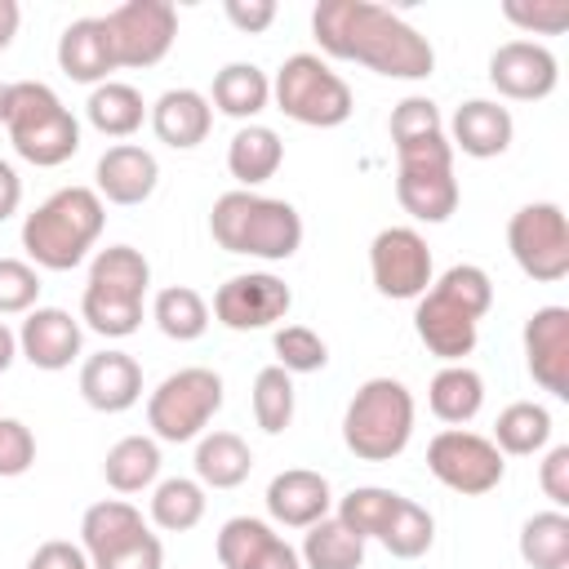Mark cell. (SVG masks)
I'll list each match as a JSON object with an SVG mask.
<instances>
[{
    "label": "cell",
    "mask_w": 569,
    "mask_h": 569,
    "mask_svg": "<svg viewBox=\"0 0 569 569\" xmlns=\"http://www.w3.org/2000/svg\"><path fill=\"white\" fill-rule=\"evenodd\" d=\"M253 422L267 436H280L293 422V373H284L280 365H267L253 378Z\"/></svg>",
    "instance_id": "cell-40"
},
{
    "label": "cell",
    "mask_w": 569,
    "mask_h": 569,
    "mask_svg": "<svg viewBox=\"0 0 569 569\" xmlns=\"http://www.w3.org/2000/svg\"><path fill=\"white\" fill-rule=\"evenodd\" d=\"M276 538H280V533H276L267 520H258V516H231V520L218 529L213 551H218L222 569H249Z\"/></svg>",
    "instance_id": "cell-39"
},
{
    "label": "cell",
    "mask_w": 569,
    "mask_h": 569,
    "mask_svg": "<svg viewBox=\"0 0 569 569\" xmlns=\"http://www.w3.org/2000/svg\"><path fill=\"white\" fill-rule=\"evenodd\" d=\"M302 569H360L365 565V538H356L338 516H325L302 538Z\"/></svg>",
    "instance_id": "cell-33"
},
{
    "label": "cell",
    "mask_w": 569,
    "mask_h": 569,
    "mask_svg": "<svg viewBox=\"0 0 569 569\" xmlns=\"http://www.w3.org/2000/svg\"><path fill=\"white\" fill-rule=\"evenodd\" d=\"M493 307V280L476 262H453L445 276L431 280V289L413 307V333L418 342L445 360L462 365V356L476 351L480 342V320Z\"/></svg>",
    "instance_id": "cell-2"
},
{
    "label": "cell",
    "mask_w": 569,
    "mask_h": 569,
    "mask_svg": "<svg viewBox=\"0 0 569 569\" xmlns=\"http://www.w3.org/2000/svg\"><path fill=\"white\" fill-rule=\"evenodd\" d=\"M4 102H9V84L0 80V124H4Z\"/></svg>",
    "instance_id": "cell-55"
},
{
    "label": "cell",
    "mask_w": 569,
    "mask_h": 569,
    "mask_svg": "<svg viewBox=\"0 0 569 569\" xmlns=\"http://www.w3.org/2000/svg\"><path fill=\"white\" fill-rule=\"evenodd\" d=\"M58 67L76 84H102V80H111L116 58H111L107 22L102 18H76V22H67L62 36H58Z\"/></svg>",
    "instance_id": "cell-23"
},
{
    "label": "cell",
    "mask_w": 569,
    "mask_h": 569,
    "mask_svg": "<svg viewBox=\"0 0 569 569\" xmlns=\"http://www.w3.org/2000/svg\"><path fill=\"white\" fill-rule=\"evenodd\" d=\"M147 120L156 129V138L173 151H191L209 138L213 129V107L200 89H164L151 107H147Z\"/></svg>",
    "instance_id": "cell-22"
},
{
    "label": "cell",
    "mask_w": 569,
    "mask_h": 569,
    "mask_svg": "<svg viewBox=\"0 0 569 569\" xmlns=\"http://www.w3.org/2000/svg\"><path fill=\"white\" fill-rule=\"evenodd\" d=\"M13 360H18V333H13V329L0 320V373H4Z\"/></svg>",
    "instance_id": "cell-54"
},
{
    "label": "cell",
    "mask_w": 569,
    "mask_h": 569,
    "mask_svg": "<svg viewBox=\"0 0 569 569\" xmlns=\"http://www.w3.org/2000/svg\"><path fill=\"white\" fill-rule=\"evenodd\" d=\"M253 471V449L236 431H209L196 445V480L204 489H236Z\"/></svg>",
    "instance_id": "cell-28"
},
{
    "label": "cell",
    "mask_w": 569,
    "mask_h": 569,
    "mask_svg": "<svg viewBox=\"0 0 569 569\" xmlns=\"http://www.w3.org/2000/svg\"><path fill=\"white\" fill-rule=\"evenodd\" d=\"M427 471L445 489H453L462 498H480V493H489V489L502 485L507 462H502V453L493 449L489 436L467 431V427H445L427 445Z\"/></svg>",
    "instance_id": "cell-11"
},
{
    "label": "cell",
    "mask_w": 569,
    "mask_h": 569,
    "mask_svg": "<svg viewBox=\"0 0 569 569\" xmlns=\"http://www.w3.org/2000/svg\"><path fill=\"white\" fill-rule=\"evenodd\" d=\"M4 129L13 151L36 169H58L80 151V120L40 80H13L4 102Z\"/></svg>",
    "instance_id": "cell-6"
},
{
    "label": "cell",
    "mask_w": 569,
    "mask_h": 569,
    "mask_svg": "<svg viewBox=\"0 0 569 569\" xmlns=\"http://www.w3.org/2000/svg\"><path fill=\"white\" fill-rule=\"evenodd\" d=\"M329 507H333V489L320 471L289 467L267 485V516L284 529H311L316 520L329 516Z\"/></svg>",
    "instance_id": "cell-20"
},
{
    "label": "cell",
    "mask_w": 569,
    "mask_h": 569,
    "mask_svg": "<svg viewBox=\"0 0 569 569\" xmlns=\"http://www.w3.org/2000/svg\"><path fill=\"white\" fill-rule=\"evenodd\" d=\"M276 107L307 129H338L356 111L351 84L320 58V53H289L271 80Z\"/></svg>",
    "instance_id": "cell-8"
},
{
    "label": "cell",
    "mask_w": 569,
    "mask_h": 569,
    "mask_svg": "<svg viewBox=\"0 0 569 569\" xmlns=\"http://www.w3.org/2000/svg\"><path fill=\"white\" fill-rule=\"evenodd\" d=\"M222 13H227V22H231L236 31H244V36H258V31H267V27L276 22V4H271V0H227Z\"/></svg>",
    "instance_id": "cell-49"
},
{
    "label": "cell",
    "mask_w": 569,
    "mask_h": 569,
    "mask_svg": "<svg viewBox=\"0 0 569 569\" xmlns=\"http://www.w3.org/2000/svg\"><path fill=\"white\" fill-rule=\"evenodd\" d=\"M40 298V271L27 258H0V316H27Z\"/></svg>",
    "instance_id": "cell-43"
},
{
    "label": "cell",
    "mask_w": 569,
    "mask_h": 569,
    "mask_svg": "<svg viewBox=\"0 0 569 569\" xmlns=\"http://www.w3.org/2000/svg\"><path fill=\"white\" fill-rule=\"evenodd\" d=\"M204 485L200 480H187V476H169L151 489V525L164 529V533H187L204 520Z\"/></svg>",
    "instance_id": "cell-34"
},
{
    "label": "cell",
    "mask_w": 569,
    "mask_h": 569,
    "mask_svg": "<svg viewBox=\"0 0 569 569\" xmlns=\"http://www.w3.org/2000/svg\"><path fill=\"white\" fill-rule=\"evenodd\" d=\"M151 320L160 325L164 338H173V342H196V338L209 329V302H204L191 284H169V289L156 293Z\"/></svg>",
    "instance_id": "cell-36"
},
{
    "label": "cell",
    "mask_w": 569,
    "mask_h": 569,
    "mask_svg": "<svg viewBox=\"0 0 569 569\" xmlns=\"http://www.w3.org/2000/svg\"><path fill=\"white\" fill-rule=\"evenodd\" d=\"M142 529H147V520H142V511H138L133 502H124V498H102V502H93V507L80 516V551L93 560V556H102V551L129 542V538L142 533Z\"/></svg>",
    "instance_id": "cell-32"
},
{
    "label": "cell",
    "mask_w": 569,
    "mask_h": 569,
    "mask_svg": "<svg viewBox=\"0 0 569 569\" xmlns=\"http://www.w3.org/2000/svg\"><path fill=\"white\" fill-rule=\"evenodd\" d=\"M116 71L120 67H156L178 40V9L169 0H124L102 13Z\"/></svg>",
    "instance_id": "cell-12"
},
{
    "label": "cell",
    "mask_w": 569,
    "mask_h": 569,
    "mask_svg": "<svg viewBox=\"0 0 569 569\" xmlns=\"http://www.w3.org/2000/svg\"><path fill=\"white\" fill-rule=\"evenodd\" d=\"M27 569H89V556L67 538H49V542H40L31 551Z\"/></svg>",
    "instance_id": "cell-50"
},
{
    "label": "cell",
    "mask_w": 569,
    "mask_h": 569,
    "mask_svg": "<svg viewBox=\"0 0 569 569\" xmlns=\"http://www.w3.org/2000/svg\"><path fill=\"white\" fill-rule=\"evenodd\" d=\"M507 249L516 267L538 280L556 284L569 276V218L556 200H529L507 222Z\"/></svg>",
    "instance_id": "cell-10"
},
{
    "label": "cell",
    "mask_w": 569,
    "mask_h": 569,
    "mask_svg": "<svg viewBox=\"0 0 569 569\" xmlns=\"http://www.w3.org/2000/svg\"><path fill=\"white\" fill-rule=\"evenodd\" d=\"M249 569H302V556H298L284 538H276V542H271V547H267Z\"/></svg>",
    "instance_id": "cell-52"
},
{
    "label": "cell",
    "mask_w": 569,
    "mask_h": 569,
    "mask_svg": "<svg viewBox=\"0 0 569 569\" xmlns=\"http://www.w3.org/2000/svg\"><path fill=\"white\" fill-rule=\"evenodd\" d=\"M551 440V413L547 405L538 400H511L498 422H493V449L507 458H529V453H542Z\"/></svg>",
    "instance_id": "cell-31"
},
{
    "label": "cell",
    "mask_w": 569,
    "mask_h": 569,
    "mask_svg": "<svg viewBox=\"0 0 569 569\" xmlns=\"http://www.w3.org/2000/svg\"><path fill=\"white\" fill-rule=\"evenodd\" d=\"M560 80V62L538 40H507L489 53V84L516 102H542Z\"/></svg>",
    "instance_id": "cell-15"
},
{
    "label": "cell",
    "mask_w": 569,
    "mask_h": 569,
    "mask_svg": "<svg viewBox=\"0 0 569 569\" xmlns=\"http://www.w3.org/2000/svg\"><path fill=\"white\" fill-rule=\"evenodd\" d=\"M36 462V436L27 422L18 418H0V476L13 480V476H27Z\"/></svg>",
    "instance_id": "cell-46"
},
{
    "label": "cell",
    "mask_w": 569,
    "mask_h": 569,
    "mask_svg": "<svg viewBox=\"0 0 569 569\" xmlns=\"http://www.w3.org/2000/svg\"><path fill=\"white\" fill-rule=\"evenodd\" d=\"M267 102H271V80H267L262 67H253V62H227V67L213 76L209 107H218L222 116L253 124V116H262Z\"/></svg>",
    "instance_id": "cell-26"
},
{
    "label": "cell",
    "mask_w": 569,
    "mask_h": 569,
    "mask_svg": "<svg viewBox=\"0 0 569 569\" xmlns=\"http://www.w3.org/2000/svg\"><path fill=\"white\" fill-rule=\"evenodd\" d=\"M160 565H164V547H160V538L151 529H142L129 542H120V547H111V551L89 560V569H160Z\"/></svg>",
    "instance_id": "cell-45"
},
{
    "label": "cell",
    "mask_w": 569,
    "mask_h": 569,
    "mask_svg": "<svg viewBox=\"0 0 569 569\" xmlns=\"http://www.w3.org/2000/svg\"><path fill=\"white\" fill-rule=\"evenodd\" d=\"M396 502H400V493L396 489H382V485H360V489H351V493H342L338 498V520L356 533V538H378L382 529H387V520H391V511H396Z\"/></svg>",
    "instance_id": "cell-38"
},
{
    "label": "cell",
    "mask_w": 569,
    "mask_h": 569,
    "mask_svg": "<svg viewBox=\"0 0 569 569\" xmlns=\"http://www.w3.org/2000/svg\"><path fill=\"white\" fill-rule=\"evenodd\" d=\"M280 164H284V142L267 124H240L236 138L227 142V169L240 182V191H253L258 182L276 178Z\"/></svg>",
    "instance_id": "cell-25"
},
{
    "label": "cell",
    "mask_w": 569,
    "mask_h": 569,
    "mask_svg": "<svg viewBox=\"0 0 569 569\" xmlns=\"http://www.w3.org/2000/svg\"><path fill=\"white\" fill-rule=\"evenodd\" d=\"M502 18L529 36H560L569 27V0H507Z\"/></svg>",
    "instance_id": "cell-44"
},
{
    "label": "cell",
    "mask_w": 569,
    "mask_h": 569,
    "mask_svg": "<svg viewBox=\"0 0 569 569\" xmlns=\"http://www.w3.org/2000/svg\"><path fill=\"white\" fill-rule=\"evenodd\" d=\"M378 542H382L387 556H396V560H418V556H427L431 542H436V520H431V511H427L422 502L400 498L396 511H391V520H387V529L378 533Z\"/></svg>",
    "instance_id": "cell-37"
},
{
    "label": "cell",
    "mask_w": 569,
    "mask_h": 569,
    "mask_svg": "<svg viewBox=\"0 0 569 569\" xmlns=\"http://www.w3.org/2000/svg\"><path fill=\"white\" fill-rule=\"evenodd\" d=\"M369 276L382 298L418 302L436 280L427 240L413 227H382L369 244Z\"/></svg>",
    "instance_id": "cell-13"
},
{
    "label": "cell",
    "mask_w": 569,
    "mask_h": 569,
    "mask_svg": "<svg viewBox=\"0 0 569 569\" xmlns=\"http://www.w3.org/2000/svg\"><path fill=\"white\" fill-rule=\"evenodd\" d=\"M84 116H89V124H93L98 133H107V138H129V133L142 129L147 102H142V93H138L133 84H124V80H102V84H93V93H89V102H84Z\"/></svg>",
    "instance_id": "cell-30"
},
{
    "label": "cell",
    "mask_w": 569,
    "mask_h": 569,
    "mask_svg": "<svg viewBox=\"0 0 569 569\" xmlns=\"http://www.w3.org/2000/svg\"><path fill=\"white\" fill-rule=\"evenodd\" d=\"M218 409H222V378L204 365H187L147 396V427L156 440L182 445L204 436Z\"/></svg>",
    "instance_id": "cell-9"
},
{
    "label": "cell",
    "mask_w": 569,
    "mask_h": 569,
    "mask_svg": "<svg viewBox=\"0 0 569 569\" xmlns=\"http://www.w3.org/2000/svg\"><path fill=\"white\" fill-rule=\"evenodd\" d=\"M396 200L418 222H449L458 209L453 169H396Z\"/></svg>",
    "instance_id": "cell-24"
},
{
    "label": "cell",
    "mask_w": 569,
    "mask_h": 569,
    "mask_svg": "<svg viewBox=\"0 0 569 569\" xmlns=\"http://www.w3.org/2000/svg\"><path fill=\"white\" fill-rule=\"evenodd\" d=\"M271 351H276V365L284 373H320L329 365V347L316 329L307 325H284L271 333Z\"/></svg>",
    "instance_id": "cell-41"
},
{
    "label": "cell",
    "mask_w": 569,
    "mask_h": 569,
    "mask_svg": "<svg viewBox=\"0 0 569 569\" xmlns=\"http://www.w3.org/2000/svg\"><path fill=\"white\" fill-rule=\"evenodd\" d=\"M396 169H453V147L445 133L396 147Z\"/></svg>",
    "instance_id": "cell-47"
},
{
    "label": "cell",
    "mask_w": 569,
    "mask_h": 569,
    "mask_svg": "<svg viewBox=\"0 0 569 569\" xmlns=\"http://www.w3.org/2000/svg\"><path fill=\"white\" fill-rule=\"evenodd\" d=\"M84 347V333H80V320L62 307H31L22 329H18V356L44 373H58L67 369Z\"/></svg>",
    "instance_id": "cell-17"
},
{
    "label": "cell",
    "mask_w": 569,
    "mask_h": 569,
    "mask_svg": "<svg viewBox=\"0 0 569 569\" xmlns=\"http://www.w3.org/2000/svg\"><path fill=\"white\" fill-rule=\"evenodd\" d=\"M511 138H516L511 111L498 107V102H489V98L462 102V107L453 111V120H449V147L462 151V156H471V160H493V156H502V151L511 147Z\"/></svg>",
    "instance_id": "cell-21"
},
{
    "label": "cell",
    "mask_w": 569,
    "mask_h": 569,
    "mask_svg": "<svg viewBox=\"0 0 569 569\" xmlns=\"http://www.w3.org/2000/svg\"><path fill=\"white\" fill-rule=\"evenodd\" d=\"M80 396L98 413H124L142 400V365L129 351H98L80 365Z\"/></svg>",
    "instance_id": "cell-19"
},
{
    "label": "cell",
    "mask_w": 569,
    "mask_h": 569,
    "mask_svg": "<svg viewBox=\"0 0 569 569\" xmlns=\"http://www.w3.org/2000/svg\"><path fill=\"white\" fill-rule=\"evenodd\" d=\"M93 178H98V196L107 200V204H142V200H151V191H156V182H160V164H156V156L147 151V147H138V142H116V147H107L102 156H98V169H93Z\"/></svg>",
    "instance_id": "cell-18"
},
{
    "label": "cell",
    "mask_w": 569,
    "mask_h": 569,
    "mask_svg": "<svg viewBox=\"0 0 569 569\" xmlns=\"http://www.w3.org/2000/svg\"><path fill=\"white\" fill-rule=\"evenodd\" d=\"M293 307V293L280 276L271 271H244L231 276L227 284H218L213 293V320L227 325L231 333H253V329H271L276 320H284Z\"/></svg>",
    "instance_id": "cell-14"
},
{
    "label": "cell",
    "mask_w": 569,
    "mask_h": 569,
    "mask_svg": "<svg viewBox=\"0 0 569 569\" xmlns=\"http://www.w3.org/2000/svg\"><path fill=\"white\" fill-rule=\"evenodd\" d=\"M209 236L218 249L262 262H284L302 249V218L289 200L258 191H222L209 209Z\"/></svg>",
    "instance_id": "cell-4"
},
{
    "label": "cell",
    "mask_w": 569,
    "mask_h": 569,
    "mask_svg": "<svg viewBox=\"0 0 569 569\" xmlns=\"http://www.w3.org/2000/svg\"><path fill=\"white\" fill-rule=\"evenodd\" d=\"M413 440V396L400 378H369L342 413V445L360 462H391Z\"/></svg>",
    "instance_id": "cell-7"
},
{
    "label": "cell",
    "mask_w": 569,
    "mask_h": 569,
    "mask_svg": "<svg viewBox=\"0 0 569 569\" xmlns=\"http://www.w3.org/2000/svg\"><path fill=\"white\" fill-rule=\"evenodd\" d=\"M538 485H542V493L551 498L556 511L569 507V445H551L547 449L542 471H538Z\"/></svg>",
    "instance_id": "cell-48"
},
{
    "label": "cell",
    "mask_w": 569,
    "mask_h": 569,
    "mask_svg": "<svg viewBox=\"0 0 569 569\" xmlns=\"http://www.w3.org/2000/svg\"><path fill=\"white\" fill-rule=\"evenodd\" d=\"M520 560L529 569H569V516L538 511L520 525Z\"/></svg>",
    "instance_id": "cell-35"
},
{
    "label": "cell",
    "mask_w": 569,
    "mask_h": 569,
    "mask_svg": "<svg viewBox=\"0 0 569 569\" xmlns=\"http://www.w3.org/2000/svg\"><path fill=\"white\" fill-rule=\"evenodd\" d=\"M445 133V120H440V107L422 93H409L391 107V147H405V142H422V138H436Z\"/></svg>",
    "instance_id": "cell-42"
},
{
    "label": "cell",
    "mask_w": 569,
    "mask_h": 569,
    "mask_svg": "<svg viewBox=\"0 0 569 569\" xmlns=\"http://www.w3.org/2000/svg\"><path fill=\"white\" fill-rule=\"evenodd\" d=\"M18 204H22V178L9 160H0V222H9L18 213Z\"/></svg>",
    "instance_id": "cell-51"
},
{
    "label": "cell",
    "mask_w": 569,
    "mask_h": 569,
    "mask_svg": "<svg viewBox=\"0 0 569 569\" xmlns=\"http://www.w3.org/2000/svg\"><path fill=\"white\" fill-rule=\"evenodd\" d=\"M102 222L107 209L93 187H62L22 218V249L36 271H71L98 244Z\"/></svg>",
    "instance_id": "cell-3"
},
{
    "label": "cell",
    "mask_w": 569,
    "mask_h": 569,
    "mask_svg": "<svg viewBox=\"0 0 569 569\" xmlns=\"http://www.w3.org/2000/svg\"><path fill=\"white\" fill-rule=\"evenodd\" d=\"M18 22H22V9H18V0H0V53L13 44V36H18Z\"/></svg>",
    "instance_id": "cell-53"
},
{
    "label": "cell",
    "mask_w": 569,
    "mask_h": 569,
    "mask_svg": "<svg viewBox=\"0 0 569 569\" xmlns=\"http://www.w3.org/2000/svg\"><path fill=\"white\" fill-rule=\"evenodd\" d=\"M525 365L542 391L569 400V307H538L525 320Z\"/></svg>",
    "instance_id": "cell-16"
},
{
    "label": "cell",
    "mask_w": 569,
    "mask_h": 569,
    "mask_svg": "<svg viewBox=\"0 0 569 569\" xmlns=\"http://www.w3.org/2000/svg\"><path fill=\"white\" fill-rule=\"evenodd\" d=\"M151 284V262L133 244H107L89 262L80 320L102 338H129L142 325V298Z\"/></svg>",
    "instance_id": "cell-5"
},
{
    "label": "cell",
    "mask_w": 569,
    "mask_h": 569,
    "mask_svg": "<svg viewBox=\"0 0 569 569\" xmlns=\"http://www.w3.org/2000/svg\"><path fill=\"white\" fill-rule=\"evenodd\" d=\"M102 476L116 493H142L156 485L160 476V445L156 436H120L107 458H102Z\"/></svg>",
    "instance_id": "cell-29"
},
{
    "label": "cell",
    "mask_w": 569,
    "mask_h": 569,
    "mask_svg": "<svg viewBox=\"0 0 569 569\" xmlns=\"http://www.w3.org/2000/svg\"><path fill=\"white\" fill-rule=\"evenodd\" d=\"M427 405L440 422L467 427L485 409V378L471 365H445L427 387Z\"/></svg>",
    "instance_id": "cell-27"
},
{
    "label": "cell",
    "mask_w": 569,
    "mask_h": 569,
    "mask_svg": "<svg viewBox=\"0 0 569 569\" xmlns=\"http://www.w3.org/2000/svg\"><path fill=\"white\" fill-rule=\"evenodd\" d=\"M311 36L320 53L360 62L387 80H427L436 71L431 40L373 0H320L311 9Z\"/></svg>",
    "instance_id": "cell-1"
}]
</instances>
